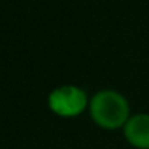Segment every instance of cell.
<instances>
[{
    "instance_id": "obj_1",
    "label": "cell",
    "mask_w": 149,
    "mask_h": 149,
    "mask_svg": "<svg viewBox=\"0 0 149 149\" xmlns=\"http://www.w3.org/2000/svg\"><path fill=\"white\" fill-rule=\"evenodd\" d=\"M91 119L104 128H117L128 120V103L114 90H101L90 101Z\"/></svg>"
},
{
    "instance_id": "obj_2",
    "label": "cell",
    "mask_w": 149,
    "mask_h": 149,
    "mask_svg": "<svg viewBox=\"0 0 149 149\" xmlns=\"http://www.w3.org/2000/svg\"><path fill=\"white\" fill-rule=\"evenodd\" d=\"M48 104L53 112L63 117L77 116L87 106V95L74 85H63L50 93Z\"/></svg>"
},
{
    "instance_id": "obj_3",
    "label": "cell",
    "mask_w": 149,
    "mask_h": 149,
    "mask_svg": "<svg viewBox=\"0 0 149 149\" xmlns=\"http://www.w3.org/2000/svg\"><path fill=\"white\" fill-rule=\"evenodd\" d=\"M123 133L128 143L139 149H149V114H136L127 120Z\"/></svg>"
}]
</instances>
